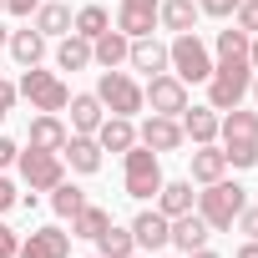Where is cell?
<instances>
[{
    "mask_svg": "<svg viewBox=\"0 0 258 258\" xmlns=\"http://www.w3.org/2000/svg\"><path fill=\"white\" fill-rule=\"evenodd\" d=\"M157 6H162V0H121V11H116V31H121L126 41L152 36V26H157Z\"/></svg>",
    "mask_w": 258,
    "mask_h": 258,
    "instance_id": "cell-10",
    "label": "cell"
},
{
    "mask_svg": "<svg viewBox=\"0 0 258 258\" xmlns=\"http://www.w3.org/2000/svg\"><path fill=\"white\" fill-rule=\"evenodd\" d=\"M16 162H21V177H26L31 192H51V187L61 182V172H66L61 152H41V147H26Z\"/></svg>",
    "mask_w": 258,
    "mask_h": 258,
    "instance_id": "cell-8",
    "label": "cell"
},
{
    "mask_svg": "<svg viewBox=\"0 0 258 258\" xmlns=\"http://www.w3.org/2000/svg\"><path fill=\"white\" fill-rule=\"evenodd\" d=\"M248 31H218V61H248Z\"/></svg>",
    "mask_w": 258,
    "mask_h": 258,
    "instance_id": "cell-32",
    "label": "cell"
},
{
    "mask_svg": "<svg viewBox=\"0 0 258 258\" xmlns=\"http://www.w3.org/2000/svg\"><path fill=\"white\" fill-rule=\"evenodd\" d=\"M36 111H66V101H71V86L61 81V76H51V71H36V66H26V76H21V86H16Z\"/></svg>",
    "mask_w": 258,
    "mask_h": 258,
    "instance_id": "cell-6",
    "label": "cell"
},
{
    "mask_svg": "<svg viewBox=\"0 0 258 258\" xmlns=\"http://www.w3.org/2000/svg\"><path fill=\"white\" fill-rule=\"evenodd\" d=\"M0 11H6V0H0Z\"/></svg>",
    "mask_w": 258,
    "mask_h": 258,
    "instance_id": "cell-47",
    "label": "cell"
},
{
    "mask_svg": "<svg viewBox=\"0 0 258 258\" xmlns=\"http://www.w3.org/2000/svg\"><path fill=\"white\" fill-rule=\"evenodd\" d=\"M198 0H162V6H157V21L172 31V36H182V31H192L198 26Z\"/></svg>",
    "mask_w": 258,
    "mask_h": 258,
    "instance_id": "cell-22",
    "label": "cell"
},
{
    "mask_svg": "<svg viewBox=\"0 0 258 258\" xmlns=\"http://www.w3.org/2000/svg\"><path fill=\"white\" fill-rule=\"evenodd\" d=\"M66 106H71V132L96 137V126H101V101H96V91H81V96H71Z\"/></svg>",
    "mask_w": 258,
    "mask_h": 258,
    "instance_id": "cell-21",
    "label": "cell"
},
{
    "mask_svg": "<svg viewBox=\"0 0 258 258\" xmlns=\"http://www.w3.org/2000/svg\"><path fill=\"white\" fill-rule=\"evenodd\" d=\"M16 253H21V238H16L6 223H0V258H16Z\"/></svg>",
    "mask_w": 258,
    "mask_h": 258,
    "instance_id": "cell-35",
    "label": "cell"
},
{
    "mask_svg": "<svg viewBox=\"0 0 258 258\" xmlns=\"http://www.w3.org/2000/svg\"><path fill=\"white\" fill-rule=\"evenodd\" d=\"M16 96H21V91H16L11 81H0V121L11 116V106H16Z\"/></svg>",
    "mask_w": 258,
    "mask_h": 258,
    "instance_id": "cell-37",
    "label": "cell"
},
{
    "mask_svg": "<svg viewBox=\"0 0 258 258\" xmlns=\"http://www.w3.org/2000/svg\"><path fill=\"white\" fill-rule=\"evenodd\" d=\"M233 258H258V238H248V243H243V248H238Z\"/></svg>",
    "mask_w": 258,
    "mask_h": 258,
    "instance_id": "cell-41",
    "label": "cell"
},
{
    "mask_svg": "<svg viewBox=\"0 0 258 258\" xmlns=\"http://www.w3.org/2000/svg\"><path fill=\"white\" fill-rule=\"evenodd\" d=\"M126 258H142V253H126Z\"/></svg>",
    "mask_w": 258,
    "mask_h": 258,
    "instance_id": "cell-46",
    "label": "cell"
},
{
    "mask_svg": "<svg viewBox=\"0 0 258 258\" xmlns=\"http://www.w3.org/2000/svg\"><path fill=\"white\" fill-rule=\"evenodd\" d=\"M66 121L56 116V111H41L36 121H31V132H26V147H41V152H61L66 147Z\"/></svg>",
    "mask_w": 258,
    "mask_h": 258,
    "instance_id": "cell-13",
    "label": "cell"
},
{
    "mask_svg": "<svg viewBox=\"0 0 258 258\" xmlns=\"http://www.w3.org/2000/svg\"><path fill=\"white\" fill-rule=\"evenodd\" d=\"M126 61H132V71L157 76V71H167V46H162V41H152V36H137L132 46H126Z\"/></svg>",
    "mask_w": 258,
    "mask_h": 258,
    "instance_id": "cell-16",
    "label": "cell"
},
{
    "mask_svg": "<svg viewBox=\"0 0 258 258\" xmlns=\"http://www.w3.org/2000/svg\"><path fill=\"white\" fill-rule=\"evenodd\" d=\"M106 228H111V213L96 208V203H86V208L71 218V238H96V233H106Z\"/></svg>",
    "mask_w": 258,
    "mask_h": 258,
    "instance_id": "cell-28",
    "label": "cell"
},
{
    "mask_svg": "<svg viewBox=\"0 0 258 258\" xmlns=\"http://www.w3.org/2000/svg\"><path fill=\"white\" fill-rule=\"evenodd\" d=\"M192 203H198L192 177H187V182H162V187H157V213H162V218H182V213H192Z\"/></svg>",
    "mask_w": 258,
    "mask_h": 258,
    "instance_id": "cell-19",
    "label": "cell"
},
{
    "mask_svg": "<svg viewBox=\"0 0 258 258\" xmlns=\"http://www.w3.org/2000/svg\"><path fill=\"white\" fill-rule=\"evenodd\" d=\"M187 258H218V253H213V248H192Z\"/></svg>",
    "mask_w": 258,
    "mask_h": 258,
    "instance_id": "cell-43",
    "label": "cell"
},
{
    "mask_svg": "<svg viewBox=\"0 0 258 258\" xmlns=\"http://www.w3.org/2000/svg\"><path fill=\"white\" fill-rule=\"evenodd\" d=\"M16 203H21V192H16L6 177H0V213H6V208H16Z\"/></svg>",
    "mask_w": 258,
    "mask_h": 258,
    "instance_id": "cell-40",
    "label": "cell"
},
{
    "mask_svg": "<svg viewBox=\"0 0 258 258\" xmlns=\"http://www.w3.org/2000/svg\"><path fill=\"white\" fill-rule=\"evenodd\" d=\"M121 182H126V192H132L137 203H142V198H157V187H162V162H157V152L142 147V142H132V147L121 152Z\"/></svg>",
    "mask_w": 258,
    "mask_h": 258,
    "instance_id": "cell-4",
    "label": "cell"
},
{
    "mask_svg": "<svg viewBox=\"0 0 258 258\" xmlns=\"http://www.w3.org/2000/svg\"><path fill=\"white\" fill-rule=\"evenodd\" d=\"M96 258H101V253H96Z\"/></svg>",
    "mask_w": 258,
    "mask_h": 258,
    "instance_id": "cell-48",
    "label": "cell"
},
{
    "mask_svg": "<svg viewBox=\"0 0 258 258\" xmlns=\"http://www.w3.org/2000/svg\"><path fill=\"white\" fill-rule=\"evenodd\" d=\"M218 121H223V116H218L213 106H187V111H182V137H192L198 147H203V142H218Z\"/></svg>",
    "mask_w": 258,
    "mask_h": 258,
    "instance_id": "cell-20",
    "label": "cell"
},
{
    "mask_svg": "<svg viewBox=\"0 0 258 258\" xmlns=\"http://www.w3.org/2000/svg\"><path fill=\"white\" fill-rule=\"evenodd\" d=\"M66 253H71V233H61V228H36V233L21 243L16 258H66Z\"/></svg>",
    "mask_w": 258,
    "mask_h": 258,
    "instance_id": "cell-12",
    "label": "cell"
},
{
    "mask_svg": "<svg viewBox=\"0 0 258 258\" xmlns=\"http://www.w3.org/2000/svg\"><path fill=\"white\" fill-rule=\"evenodd\" d=\"M132 238H137V248H167V238H172V218H162V213H137L132 218Z\"/></svg>",
    "mask_w": 258,
    "mask_h": 258,
    "instance_id": "cell-15",
    "label": "cell"
},
{
    "mask_svg": "<svg viewBox=\"0 0 258 258\" xmlns=\"http://www.w3.org/2000/svg\"><path fill=\"white\" fill-rule=\"evenodd\" d=\"M233 223H238V228H243L248 238H258V208H243V213H238Z\"/></svg>",
    "mask_w": 258,
    "mask_h": 258,
    "instance_id": "cell-36",
    "label": "cell"
},
{
    "mask_svg": "<svg viewBox=\"0 0 258 258\" xmlns=\"http://www.w3.org/2000/svg\"><path fill=\"white\" fill-rule=\"evenodd\" d=\"M56 66H61V71H81V66H91V41L76 36V31H66L61 46H56Z\"/></svg>",
    "mask_w": 258,
    "mask_h": 258,
    "instance_id": "cell-26",
    "label": "cell"
},
{
    "mask_svg": "<svg viewBox=\"0 0 258 258\" xmlns=\"http://www.w3.org/2000/svg\"><path fill=\"white\" fill-rule=\"evenodd\" d=\"M208 238H213V228L198 218V213H182V218H172V248H182V253H192V248H208Z\"/></svg>",
    "mask_w": 258,
    "mask_h": 258,
    "instance_id": "cell-17",
    "label": "cell"
},
{
    "mask_svg": "<svg viewBox=\"0 0 258 258\" xmlns=\"http://www.w3.org/2000/svg\"><path fill=\"white\" fill-rule=\"evenodd\" d=\"M96 248H101V258H126V253H137V238H132V228H106V233H96Z\"/></svg>",
    "mask_w": 258,
    "mask_h": 258,
    "instance_id": "cell-29",
    "label": "cell"
},
{
    "mask_svg": "<svg viewBox=\"0 0 258 258\" xmlns=\"http://www.w3.org/2000/svg\"><path fill=\"white\" fill-rule=\"evenodd\" d=\"M61 162H71V172H96V167H101V142L71 132L66 147H61Z\"/></svg>",
    "mask_w": 258,
    "mask_h": 258,
    "instance_id": "cell-14",
    "label": "cell"
},
{
    "mask_svg": "<svg viewBox=\"0 0 258 258\" xmlns=\"http://www.w3.org/2000/svg\"><path fill=\"white\" fill-rule=\"evenodd\" d=\"M137 142H142V147H152V152H177V147H182V121H177V116H157V111H152V116L142 121Z\"/></svg>",
    "mask_w": 258,
    "mask_h": 258,
    "instance_id": "cell-11",
    "label": "cell"
},
{
    "mask_svg": "<svg viewBox=\"0 0 258 258\" xmlns=\"http://www.w3.org/2000/svg\"><path fill=\"white\" fill-rule=\"evenodd\" d=\"M218 137H223L228 167H258V111L233 106V111L218 121Z\"/></svg>",
    "mask_w": 258,
    "mask_h": 258,
    "instance_id": "cell-1",
    "label": "cell"
},
{
    "mask_svg": "<svg viewBox=\"0 0 258 258\" xmlns=\"http://www.w3.org/2000/svg\"><path fill=\"white\" fill-rule=\"evenodd\" d=\"M71 31H76V36H86V41H96V36H106V31H111V16H106L101 6H81V11H76V21H71Z\"/></svg>",
    "mask_w": 258,
    "mask_h": 258,
    "instance_id": "cell-30",
    "label": "cell"
},
{
    "mask_svg": "<svg viewBox=\"0 0 258 258\" xmlns=\"http://www.w3.org/2000/svg\"><path fill=\"white\" fill-rule=\"evenodd\" d=\"M51 208H56L61 218H76V213L86 208V192H81L76 182H66V177H61V182L51 187Z\"/></svg>",
    "mask_w": 258,
    "mask_h": 258,
    "instance_id": "cell-31",
    "label": "cell"
},
{
    "mask_svg": "<svg viewBox=\"0 0 258 258\" xmlns=\"http://www.w3.org/2000/svg\"><path fill=\"white\" fill-rule=\"evenodd\" d=\"M238 31H248V36H258V0H238Z\"/></svg>",
    "mask_w": 258,
    "mask_h": 258,
    "instance_id": "cell-33",
    "label": "cell"
},
{
    "mask_svg": "<svg viewBox=\"0 0 258 258\" xmlns=\"http://www.w3.org/2000/svg\"><path fill=\"white\" fill-rule=\"evenodd\" d=\"M6 11H11V16H36L41 0H6Z\"/></svg>",
    "mask_w": 258,
    "mask_h": 258,
    "instance_id": "cell-39",
    "label": "cell"
},
{
    "mask_svg": "<svg viewBox=\"0 0 258 258\" xmlns=\"http://www.w3.org/2000/svg\"><path fill=\"white\" fill-rule=\"evenodd\" d=\"M142 101L157 111V116H182L187 111V81H177L172 71H157L142 91Z\"/></svg>",
    "mask_w": 258,
    "mask_h": 258,
    "instance_id": "cell-9",
    "label": "cell"
},
{
    "mask_svg": "<svg viewBox=\"0 0 258 258\" xmlns=\"http://www.w3.org/2000/svg\"><path fill=\"white\" fill-rule=\"evenodd\" d=\"M6 41H11V31H6V26H0V46H6Z\"/></svg>",
    "mask_w": 258,
    "mask_h": 258,
    "instance_id": "cell-44",
    "label": "cell"
},
{
    "mask_svg": "<svg viewBox=\"0 0 258 258\" xmlns=\"http://www.w3.org/2000/svg\"><path fill=\"white\" fill-rule=\"evenodd\" d=\"M126 46H132V41H126L121 31H106V36H96V41H91V61H96V66H106V71H116V66L126 61Z\"/></svg>",
    "mask_w": 258,
    "mask_h": 258,
    "instance_id": "cell-24",
    "label": "cell"
},
{
    "mask_svg": "<svg viewBox=\"0 0 258 258\" xmlns=\"http://www.w3.org/2000/svg\"><path fill=\"white\" fill-rule=\"evenodd\" d=\"M223 172H228V157H223V147L203 142V147L192 152V182H203V187H208V182H218Z\"/></svg>",
    "mask_w": 258,
    "mask_h": 258,
    "instance_id": "cell-23",
    "label": "cell"
},
{
    "mask_svg": "<svg viewBox=\"0 0 258 258\" xmlns=\"http://www.w3.org/2000/svg\"><path fill=\"white\" fill-rule=\"evenodd\" d=\"M248 91H253V101H258V76H253V86H248Z\"/></svg>",
    "mask_w": 258,
    "mask_h": 258,
    "instance_id": "cell-45",
    "label": "cell"
},
{
    "mask_svg": "<svg viewBox=\"0 0 258 258\" xmlns=\"http://www.w3.org/2000/svg\"><path fill=\"white\" fill-rule=\"evenodd\" d=\"M248 86H253V66L248 61H218L213 76H208V106L213 111H233V106H243Z\"/></svg>",
    "mask_w": 258,
    "mask_h": 258,
    "instance_id": "cell-3",
    "label": "cell"
},
{
    "mask_svg": "<svg viewBox=\"0 0 258 258\" xmlns=\"http://www.w3.org/2000/svg\"><path fill=\"white\" fill-rule=\"evenodd\" d=\"M71 21H76V16H71L66 6H56V0H41V11H36V31H41V36H66Z\"/></svg>",
    "mask_w": 258,
    "mask_h": 258,
    "instance_id": "cell-27",
    "label": "cell"
},
{
    "mask_svg": "<svg viewBox=\"0 0 258 258\" xmlns=\"http://www.w3.org/2000/svg\"><path fill=\"white\" fill-rule=\"evenodd\" d=\"M248 66H253V71H258V36H253V41H248Z\"/></svg>",
    "mask_w": 258,
    "mask_h": 258,
    "instance_id": "cell-42",
    "label": "cell"
},
{
    "mask_svg": "<svg viewBox=\"0 0 258 258\" xmlns=\"http://www.w3.org/2000/svg\"><path fill=\"white\" fill-rule=\"evenodd\" d=\"M16 157H21V147H16L11 137H0V172H6V167H11Z\"/></svg>",
    "mask_w": 258,
    "mask_h": 258,
    "instance_id": "cell-38",
    "label": "cell"
},
{
    "mask_svg": "<svg viewBox=\"0 0 258 258\" xmlns=\"http://www.w3.org/2000/svg\"><path fill=\"white\" fill-rule=\"evenodd\" d=\"M96 101L101 106H111V116H137L147 101H142V86L126 76V71H101V81H96Z\"/></svg>",
    "mask_w": 258,
    "mask_h": 258,
    "instance_id": "cell-7",
    "label": "cell"
},
{
    "mask_svg": "<svg viewBox=\"0 0 258 258\" xmlns=\"http://www.w3.org/2000/svg\"><path fill=\"white\" fill-rule=\"evenodd\" d=\"M167 66H172L177 81H208V76H213V56H208V46H203L192 31L172 36V46H167Z\"/></svg>",
    "mask_w": 258,
    "mask_h": 258,
    "instance_id": "cell-5",
    "label": "cell"
},
{
    "mask_svg": "<svg viewBox=\"0 0 258 258\" xmlns=\"http://www.w3.org/2000/svg\"><path fill=\"white\" fill-rule=\"evenodd\" d=\"M6 46H11V56H16L21 66H41V56H46V36H41L36 26H31V31H11Z\"/></svg>",
    "mask_w": 258,
    "mask_h": 258,
    "instance_id": "cell-25",
    "label": "cell"
},
{
    "mask_svg": "<svg viewBox=\"0 0 258 258\" xmlns=\"http://www.w3.org/2000/svg\"><path fill=\"white\" fill-rule=\"evenodd\" d=\"M96 142H101V152H126L137 142V126H132V116H101V126H96Z\"/></svg>",
    "mask_w": 258,
    "mask_h": 258,
    "instance_id": "cell-18",
    "label": "cell"
},
{
    "mask_svg": "<svg viewBox=\"0 0 258 258\" xmlns=\"http://www.w3.org/2000/svg\"><path fill=\"white\" fill-rule=\"evenodd\" d=\"M243 208H248V192H243L238 182H228V177H218V182H208V187L198 192V218H203L213 233H228Z\"/></svg>",
    "mask_w": 258,
    "mask_h": 258,
    "instance_id": "cell-2",
    "label": "cell"
},
{
    "mask_svg": "<svg viewBox=\"0 0 258 258\" xmlns=\"http://www.w3.org/2000/svg\"><path fill=\"white\" fill-rule=\"evenodd\" d=\"M198 11H203V16H218V21H228V16L238 11V0H198Z\"/></svg>",
    "mask_w": 258,
    "mask_h": 258,
    "instance_id": "cell-34",
    "label": "cell"
}]
</instances>
